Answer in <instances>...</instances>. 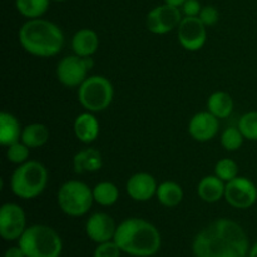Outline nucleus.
<instances>
[{
	"instance_id": "1",
	"label": "nucleus",
	"mask_w": 257,
	"mask_h": 257,
	"mask_svg": "<svg viewBox=\"0 0 257 257\" xmlns=\"http://www.w3.org/2000/svg\"><path fill=\"white\" fill-rule=\"evenodd\" d=\"M192 251L196 257H247L250 243L241 225L218 218L197 233Z\"/></svg>"
},
{
	"instance_id": "2",
	"label": "nucleus",
	"mask_w": 257,
	"mask_h": 257,
	"mask_svg": "<svg viewBox=\"0 0 257 257\" xmlns=\"http://www.w3.org/2000/svg\"><path fill=\"white\" fill-rule=\"evenodd\" d=\"M114 241L122 252L135 257H151L161 247L157 228L142 218H127L117 226Z\"/></svg>"
},
{
	"instance_id": "3",
	"label": "nucleus",
	"mask_w": 257,
	"mask_h": 257,
	"mask_svg": "<svg viewBox=\"0 0 257 257\" xmlns=\"http://www.w3.org/2000/svg\"><path fill=\"white\" fill-rule=\"evenodd\" d=\"M19 43L23 49L34 57L50 58L60 53L64 45L62 29L49 20L29 19L19 29Z\"/></svg>"
},
{
	"instance_id": "4",
	"label": "nucleus",
	"mask_w": 257,
	"mask_h": 257,
	"mask_svg": "<svg viewBox=\"0 0 257 257\" xmlns=\"http://www.w3.org/2000/svg\"><path fill=\"white\" fill-rule=\"evenodd\" d=\"M48 171L39 161L30 160L18 166L10 177V190L22 200H33L44 192Z\"/></svg>"
},
{
	"instance_id": "5",
	"label": "nucleus",
	"mask_w": 257,
	"mask_h": 257,
	"mask_svg": "<svg viewBox=\"0 0 257 257\" xmlns=\"http://www.w3.org/2000/svg\"><path fill=\"white\" fill-rule=\"evenodd\" d=\"M18 245L25 257H59L63 242L55 230L45 225H33L27 227Z\"/></svg>"
},
{
	"instance_id": "6",
	"label": "nucleus",
	"mask_w": 257,
	"mask_h": 257,
	"mask_svg": "<svg viewBox=\"0 0 257 257\" xmlns=\"http://www.w3.org/2000/svg\"><path fill=\"white\" fill-rule=\"evenodd\" d=\"M58 206L60 210L72 217H80L89 212L94 197L93 188L78 180H70L63 183L58 190Z\"/></svg>"
},
{
	"instance_id": "7",
	"label": "nucleus",
	"mask_w": 257,
	"mask_h": 257,
	"mask_svg": "<svg viewBox=\"0 0 257 257\" xmlns=\"http://www.w3.org/2000/svg\"><path fill=\"white\" fill-rule=\"evenodd\" d=\"M113 98V84L103 75H90L78 87V100L88 112H103L112 104Z\"/></svg>"
},
{
	"instance_id": "8",
	"label": "nucleus",
	"mask_w": 257,
	"mask_h": 257,
	"mask_svg": "<svg viewBox=\"0 0 257 257\" xmlns=\"http://www.w3.org/2000/svg\"><path fill=\"white\" fill-rule=\"evenodd\" d=\"M94 62L92 57L67 55L57 65V78L64 87H79L88 78V72L93 68Z\"/></svg>"
},
{
	"instance_id": "9",
	"label": "nucleus",
	"mask_w": 257,
	"mask_h": 257,
	"mask_svg": "<svg viewBox=\"0 0 257 257\" xmlns=\"http://www.w3.org/2000/svg\"><path fill=\"white\" fill-rule=\"evenodd\" d=\"M225 200L232 207L238 210H247L257 201V187L247 177L237 176L226 183Z\"/></svg>"
},
{
	"instance_id": "10",
	"label": "nucleus",
	"mask_w": 257,
	"mask_h": 257,
	"mask_svg": "<svg viewBox=\"0 0 257 257\" xmlns=\"http://www.w3.org/2000/svg\"><path fill=\"white\" fill-rule=\"evenodd\" d=\"M27 230L25 212L19 205L4 203L0 208V236L5 241L19 240Z\"/></svg>"
},
{
	"instance_id": "11",
	"label": "nucleus",
	"mask_w": 257,
	"mask_h": 257,
	"mask_svg": "<svg viewBox=\"0 0 257 257\" xmlns=\"http://www.w3.org/2000/svg\"><path fill=\"white\" fill-rule=\"evenodd\" d=\"M177 37L181 47L188 52L202 49L207 40L206 25L198 17H185L177 27Z\"/></svg>"
},
{
	"instance_id": "12",
	"label": "nucleus",
	"mask_w": 257,
	"mask_h": 257,
	"mask_svg": "<svg viewBox=\"0 0 257 257\" xmlns=\"http://www.w3.org/2000/svg\"><path fill=\"white\" fill-rule=\"evenodd\" d=\"M181 10L180 8L170 4H162L153 8L147 14L146 25L151 33L157 35H163L170 33L180 25Z\"/></svg>"
},
{
	"instance_id": "13",
	"label": "nucleus",
	"mask_w": 257,
	"mask_h": 257,
	"mask_svg": "<svg viewBox=\"0 0 257 257\" xmlns=\"http://www.w3.org/2000/svg\"><path fill=\"white\" fill-rule=\"evenodd\" d=\"M117 225L110 215L105 212H95L85 223V233L92 241L97 243L114 240Z\"/></svg>"
},
{
	"instance_id": "14",
	"label": "nucleus",
	"mask_w": 257,
	"mask_h": 257,
	"mask_svg": "<svg viewBox=\"0 0 257 257\" xmlns=\"http://www.w3.org/2000/svg\"><path fill=\"white\" fill-rule=\"evenodd\" d=\"M220 130V119L211 112L196 113L188 123V133L197 142H208Z\"/></svg>"
},
{
	"instance_id": "15",
	"label": "nucleus",
	"mask_w": 257,
	"mask_h": 257,
	"mask_svg": "<svg viewBox=\"0 0 257 257\" xmlns=\"http://www.w3.org/2000/svg\"><path fill=\"white\" fill-rule=\"evenodd\" d=\"M157 182L151 173L137 172L131 176L125 185L128 196L137 202L150 201L157 192Z\"/></svg>"
},
{
	"instance_id": "16",
	"label": "nucleus",
	"mask_w": 257,
	"mask_h": 257,
	"mask_svg": "<svg viewBox=\"0 0 257 257\" xmlns=\"http://www.w3.org/2000/svg\"><path fill=\"white\" fill-rule=\"evenodd\" d=\"M100 125L97 117L92 112L80 113L74 120L75 137L83 143H92L98 138Z\"/></svg>"
},
{
	"instance_id": "17",
	"label": "nucleus",
	"mask_w": 257,
	"mask_h": 257,
	"mask_svg": "<svg viewBox=\"0 0 257 257\" xmlns=\"http://www.w3.org/2000/svg\"><path fill=\"white\" fill-rule=\"evenodd\" d=\"M226 182L216 175H208L201 178L197 185V195L202 201L207 203L218 202L225 197Z\"/></svg>"
},
{
	"instance_id": "18",
	"label": "nucleus",
	"mask_w": 257,
	"mask_h": 257,
	"mask_svg": "<svg viewBox=\"0 0 257 257\" xmlns=\"http://www.w3.org/2000/svg\"><path fill=\"white\" fill-rule=\"evenodd\" d=\"M99 48V37L92 29H80L73 35L72 49L79 57H92Z\"/></svg>"
},
{
	"instance_id": "19",
	"label": "nucleus",
	"mask_w": 257,
	"mask_h": 257,
	"mask_svg": "<svg viewBox=\"0 0 257 257\" xmlns=\"http://www.w3.org/2000/svg\"><path fill=\"white\" fill-rule=\"evenodd\" d=\"M103 167V156L95 148H84L73 158V168L75 173L97 172Z\"/></svg>"
},
{
	"instance_id": "20",
	"label": "nucleus",
	"mask_w": 257,
	"mask_h": 257,
	"mask_svg": "<svg viewBox=\"0 0 257 257\" xmlns=\"http://www.w3.org/2000/svg\"><path fill=\"white\" fill-rule=\"evenodd\" d=\"M22 125L19 120L8 112L0 113V143L5 147L22 138Z\"/></svg>"
},
{
	"instance_id": "21",
	"label": "nucleus",
	"mask_w": 257,
	"mask_h": 257,
	"mask_svg": "<svg viewBox=\"0 0 257 257\" xmlns=\"http://www.w3.org/2000/svg\"><path fill=\"white\" fill-rule=\"evenodd\" d=\"M207 110L218 119L228 118L233 112V99L227 92H215L208 97Z\"/></svg>"
},
{
	"instance_id": "22",
	"label": "nucleus",
	"mask_w": 257,
	"mask_h": 257,
	"mask_svg": "<svg viewBox=\"0 0 257 257\" xmlns=\"http://www.w3.org/2000/svg\"><path fill=\"white\" fill-rule=\"evenodd\" d=\"M158 202L165 207H176L183 200V190L177 182L173 181H165L160 183L156 192Z\"/></svg>"
},
{
	"instance_id": "23",
	"label": "nucleus",
	"mask_w": 257,
	"mask_h": 257,
	"mask_svg": "<svg viewBox=\"0 0 257 257\" xmlns=\"http://www.w3.org/2000/svg\"><path fill=\"white\" fill-rule=\"evenodd\" d=\"M49 136L50 133L47 125L42 123H32L23 128L20 141L29 148H39L48 142Z\"/></svg>"
},
{
	"instance_id": "24",
	"label": "nucleus",
	"mask_w": 257,
	"mask_h": 257,
	"mask_svg": "<svg viewBox=\"0 0 257 257\" xmlns=\"http://www.w3.org/2000/svg\"><path fill=\"white\" fill-rule=\"evenodd\" d=\"M94 202L100 206H113L119 200V188L109 181H103L93 187Z\"/></svg>"
},
{
	"instance_id": "25",
	"label": "nucleus",
	"mask_w": 257,
	"mask_h": 257,
	"mask_svg": "<svg viewBox=\"0 0 257 257\" xmlns=\"http://www.w3.org/2000/svg\"><path fill=\"white\" fill-rule=\"evenodd\" d=\"M49 3L50 0H15V7L23 17L37 19L47 13Z\"/></svg>"
},
{
	"instance_id": "26",
	"label": "nucleus",
	"mask_w": 257,
	"mask_h": 257,
	"mask_svg": "<svg viewBox=\"0 0 257 257\" xmlns=\"http://www.w3.org/2000/svg\"><path fill=\"white\" fill-rule=\"evenodd\" d=\"M243 141H245V137L238 127L226 128L221 135V145L225 150L231 151V152L240 150L243 145Z\"/></svg>"
},
{
	"instance_id": "27",
	"label": "nucleus",
	"mask_w": 257,
	"mask_h": 257,
	"mask_svg": "<svg viewBox=\"0 0 257 257\" xmlns=\"http://www.w3.org/2000/svg\"><path fill=\"white\" fill-rule=\"evenodd\" d=\"M215 175L223 182H230L238 176V165L231 158H222L216 163Z\"/></svg>"
},
{
	"instance_id": "28",
	"label": "nucleus",
	"mask_w": 257,
	"mask_h": 257,
	"mask_svg": "<svg viewBox=\"0 0 257 257\" xmlns=\"http://www.w3.org/2000/svg\"><path fill=\"white\" fill-rule=\"evenodd\" d=\"M30 155V148L28 147L25 143L22 141L13 143V145L8 146L7 147V158L9 162L14 163V165H22V163L29 161Z\"/></svg>"
},
{
	"instance_id": "29",
	"label": "nucleus",
	"mask_w": 257,
	"mask_h": 257,
	"mask_svg": "<svg viewBox=\"0 0 257 257\" xmlns=\"http://www.w3.org/2000/svg\"><path fill=\"white\" fill-rule=\"evenodd\" d=\"M238 128L245 140L257 141V112H248L238 120Z\"/></svg>"
},
{
	"instance_id": "30",
	"label": "nucleus",
	"mask_w": 257,
	"mask_h": 257,
	"mask_svg": "<svg viewBox=\"0 0 257 257\" xmlns=\"http://www.w3.org/2000/svg\"><path fill=\"white\" fill-rule=\"evenodd\" d=\"M119 246L117 245L114 240L107 241V242L98 243L97 248L94 251V257H120Z\"/></svg>"
},
{
	"instance_id": "31",
	"label": "nucleus",
	"mask_w": 257,
	"mask_h": 257,
	"mask_svg": "<svg viewBox=\"0 0 257 257\" xmlns=\"http://www.w3.org/2000/svg\"><path fill=\"white\" fill-rule=\"evenodd\" d=\"M198 18H200L201 22H202L206 27H212V25H215L216 23L218 22V19H220V13H218V10L216 9L215 7H212V5H206V7H203L202 9H201Z\"/></svg>"
},
{
	"instance_id": "32",
	"label": "nucleus",
	"mask_w": 257,
	"mask_h": 257,
	"mask_svg": "<svg viewBox=\"0 0 257 257\" xmlns=\"http://www.w3.org/2000/svg\"><path fill=\"white\" fill-rule=\"evenodd\" d=\"M181 8L185 17H198L202 9L198 0H186V3Z\"/></svg>"
},
{
	"instance_id": "33",
	"label": "nucleus",
	"mask_w": 257,
	"mask_h": 257,
	"mask_svg": "<svg viewBox=\"0 0 257 257\" xmlns=\"http://www.w3.org/2000/svg\"><path fill=\"white\" fill-rule=\"evenodd\" d=\"M4 257H25V253L23 252V250L20 248V246H14V247H10L5 251Z\"/></svg>"
},
{
	"instance_id": "34",
	"label": "nucleus",
	"mask_w": 257,
	"mask_h": 257,
	"mask_svg": "<svg viewBox=\"0 0 257 257\" xmlns=\"http://www.w3.org/2000/svg\"><path fill=\"white\" fill-rule=\"evenodd\" d=\"M165 3H166V4L173 5V7L181 8L183 4H185L186 0H165Z\"/></svg>"
},
{
	"instance_id": "35",
	"label": "nucleus",
	"mask_w": 257,
	"mask_h": 257,
	"mask_svg": "<svg viewBox=\"0 0 257 257\" xmlns=\"http://www.w3.org/2000/svg\"><path fill=\"white\" fill-rule=\"evenodd\" d=\"M248 257H257V242L252 246V248L248 252Z\"/></svg>"
},
{
	"instance_id": "36",
	"label": "nucleus",
	"mask_w": 257,
	"mask_h": 257,
	"mask_svg": "<svg viewBox=\"0 0 257 257\" xmlns=\"http://www.w3.org/2000/svg\"><path fill=\"white\" fill-rule=\"evenodd\" d=\"M54 2H65V0H54Z\"/></svg>"
}]
</instances>
